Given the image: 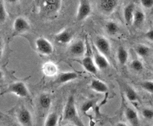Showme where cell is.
<instances>
[{
	"label": "cell",
	"mask_w": 153,
	"mask_h": 126,
	"mask_svg": "<svg viewBox=\"0 0 153 126\" xmlns=\"http://www.w3.org/2000/svg\"><path fill=\"white\" fill-rule=\"evenodd\" d=\"M58 122V115L57 113H51L46 117L44 125L46 126H56Z\"/></svg>",
	"instance_id": "obj_22"
},
{
	"label": "cell",
	"mask_w": 153,
	"mask_h": 126,
	"mask_svg": "<svg viewBox=\"0 0 153 126\" xmlns=\"http://www.w3.org/2000/svg\"><path fill=\"white\" fill-rule=\"evenodd\" d=\"M18 1V0H7V1L8 2H10V3H16L17 1Z\"/></svg>",
	"instance_id": "obj_32"
},
{
	"label": "cell",
	"mask_w": 153,
	"mask_h": 126,
	"mask_svg": "<svg viewBox=\"0 0 153 126\" xmlns=\"http://www.w3.org/2000/svg\"><path fill=\"white\" fill-rule=\"evenodd\" d=\"M69 50L72 56L74 57H81L85 54L86 46H85L84 41L82 40H77L71 45Z\"/></svg>",
	"instance_id": "obj_8"
},
{
	"label": "cell",
	"mask_w": 153,
	"mask_h": 126,
	"mask_svg": "<svg viewBox=\"0 0 153 126\" xmlns=\"http://www.w3.org/2000/svg\"><path fill=\"white\" fill-rule=\"evenodd\" d=\"M145 20V15L141 10H135L134 15L133 24L135 26H140L143 24Z\"/></svg>",
	"instance_id": "obj_20"
},
{
	"label": "cell",
	"mask_w": 153,
	"mask_h": 126,
	"mask_svg": "<svg viewBox=\"0 0 153 126\" xmlns=\"http://www.w3.org/2000/svg\"><path fill=\"white\" fill-rule=\"evenodd\" d=\"M63 119L64 121L70 122L75 125L82 126L84 124L81 121L76 110L74 97L70 96L67 102L64 110Z\"/></svg>",
	"instance_id": "obj_1"
},
{
	"label": "cell",
	"mask_w": 153,
	"mask_h": 126,
	"mask_svg": "<svg viewBox=\"0 0 153 126\" xmlns=\"http://www.w3.org/2000/svg\"><path fill=\"white\" fill-rule=\"evenodd\" d=\"M38 102H39L41 108L43 110H48L51 107V98L49 94H41L38 99Z\"/></svg>",
	"instance_id": "obj_18"
},
{
	"label": "cell",
	"mask_w": 153,
	"mask_h": 126,
	"mask_svg": "<svg viewBox=\"0 0 153 126\" xmlns=\"http://www.w3.org/2000/svg\"><path fill=\"white\" fill-rule=\"evenodd\" d=\"M42 71L46 77H55L58 74L59 69L55 63L52 61H48L43 65Z\"/></svg>",
	"instance_id": "obj_14"
},
{
	"label": "cell",
	"mask_w": 153,
	"mask_h": 126,
	"mask_svg": "<svg viewBox=\"0 0 153 126\" xmlns=\"http://www.w3.org/2000/svg\"><path fill=\"white\" fill-rule=\"evenodd\" d=\"M78 78V74L73 71H67L60 73L57 77L56 83L58 84H66L67 82H70L72 81L75 80Z\"/></svg>",
	"instance_id": "obj_11"
},
{
	"label": "cell",
	"mask_w": 153,
	"mask_h": 126,
	"mask_svg": "<svg viewBox=\"0 0 153 126\" xmlns=\"http://www.w3.org/2000/svg\"><path fill=\"white\" fill-rule=\"evenodd\" d=\"M140 1L142 6L147 9L153 7V0H140Z\"/></svg>",
	"instance_id": "obj_29"
},
{
	"label": "cell",
	"mask_w": 153,
	"mask_h": 126,
	"mask_svg": "<svg viewBox=\"0 0 153 126\" xmlns=\"http://www.w3.org/2000/svg\"><path fill=\"white\" fill-rule=\"evenodd\" d=\"M7 17V14L6 8H5L3 1L1 0L0 1V20L1 23L6 21Z\"/></svg>",
	"instance_id": "obj_26"
},
{
	"label": "cell",
	"mask_w": 153,
	"mask_h": 126,
	"mask_svg": "<svg viewBox=\"0 0 153 126\" xmlns=\"http://www.w3.org/2000/svg\"><path fill=\"white\" fill-rule=\"evenodd\" d=\"M93 104H94L93 101L87 102L85 103V104L82 105V110L83 112L88 111V110H90V108H91V107H93Z\"/></svg>",
	"instance_id": "obj_30"
},
{
	"label": "cell",
	"mask_w": 153,
	"mask_h": 126,
	"mask_svg": "<svg viewBox=\"0 0 153 126\" xmlns=\"http://www.w3.org/2000/svg\"><path fill=\"white\" fill-rule=\"evenodd\" d=\"M125 115L126 119L131 125H140V120H139L138 115L136 110L131 108H127L125 111Z\"/></svg>",
	"instance_id": "obj_17"
},
{
	"label": "cell",
	"mask_w": 153,
	"mask_h": 126,
	"mask_svg": "<svg viewBox=\"0 0 153 126\" xmlns=\"http://www.w3.org/2000/svg\"><path fill=\"white\" fill-rule=\"evenodd\" d=\"M82 65L83 68L87 71L89 72V73L93 74H96L98 73V68L97 67L96 64H95L93 58L90 56H87L82 58Z\"/></svg>",
	"instance_id": "obj_12"
},
{
	"label": "cell",
	"mask_w": 153,
	"mask_h": 126,
	"mask_svg": "<svg viewBox=\"0 0 153 126\" xmlns=\"http://www.w3.org/2000/svg\"><path fill=\"white\" fill-rule=\"evenodd\" d=\"M17 119L20 125L25 126H31L33 125L32 115L27 108H22L17 113Z\"/></svg>",
	"instance_id": "obj_10"
},
{
	"label": "cell",
	"mask_w": 153,
	"mask_h": 126,
	"mask_svg": "<svg viewBox=\"0 0 153 126\" xmlns=\"http://www.w3.org/2000/svg\"><path fill=\"white\" fill-rule=\"evenodd\" d=\"M29 22L23 17H18L13 23V35H19L30 30Z\"/></svg>",
	"instance_id": "obj_4"
},
{
	"label": "cell",
	"mask_w": 153,
	"mask_h": 126,
	"mask_svg": "<svg viewBox=\"0 0 153 126\" xmlns=\"http://www.w3.org/2000/svg\"><path fill=\"white\" fill-rule=\"evenodd\" d=\"M106 32L110 35H115L119 30V27L115 22H108L105 26Z\"/></svg>",
	"instance_id": "obj_21"
},
{
	"label": "cell",
	"mask_w": 153,
	"mask_h": 126,
	"mask_svg": "<svg viewBox=\"0 0 153 126\" xmlns=\"http://www.w3.org/2000/svg\"><path fill=\"white\" fill-rule=\"evenodd\" d=\"M125 93H126V98H127L130 102H136L137 100L138 99V95H137V92L135 91L134 89H132L131 87H126Z\"/></svg>",
	"instance_id": "obj_24"
},
{
	"label": "cell",
	"mask_w": 153,
	"mask_h": 126,
	"mask_svg": "<svg viewBox=\"0 0 153 126\" xmlns=\"http://www.w3.org/2000/svg\"><path fill=\"white\" fill-rule=\"evenodd\" d=\"M141 87H142V89H145V91L150 93H153V82L146 81V82H142L141 84Z\"/></svg>",
	"instance_id": "obj_27"
},
{
	"label": "cell",
	"mask_w": 153,
	"mask_h": 126,
	"mask_svg": "<svg viewBox=\"0 0 153 126\" xmlns=\"http://www.w3.org/2000/svg\"><path fill=\"white\" fill-rule=\"evenodd\" d=\"M135 12V5L133 3L128 4L123 10V18L127 25L133 23L134 15Z\"/></svg>",
	"instance_id": "obj_16"
},
{
	"label": "cell",
	"mask_w": 153,
	"mask_h": 126,
	"mask_svg": "<svg viewBox=\"0 0 153 126\" xmlns=\"http://www.w3.org/2000/svg\"><path fill=\"white\" fill-rule=\"evenodd\" d=\"M118 4L117 0H99L100 10L105 15H110L116 10Z\"/></svg>",
	"instance_id": "obj_7"
},
{
	"label": "cell",
	"mask_w": 153,
	"mask_h": 126,
	"mask_svg": "<svg viewBox=\"0 0 153 126\" xmlns=\"http://www.w3.org/2000/svg\"><path fill=\"white\" fill-rule=\"evenodd\" d=\"M131 69L135 71H141L144 68L143 63L141 62L140 60L135 59L133 60L131 63Z\"/></svg>",
	"instance_id": "obj_25"
},
{
	"label": "cell",
	"mask_w": 153,
	"mask_h": 126,
	"mask_svg": "<svg viewBox=\"0 0 153 126\" xmlns=\"http://www.w3.org/2000/svg\"><path fill=\"white\" fill-rule=\"evenodd\" d=\"M73 39V33L71 30L64 29L55 35V40L61 44H68Z\"/></svg>",
	"instance_id": "obj_13"
},
{
	"label": "cell",
	"mask_w": 153,
	"mask_h": 126,
	"mask_svg": "<svg viewBox=\"0 0 153 126\" xmlns=\"http://www.w3.org/2000/svg\"><path fill=\"white\" fill-rule=\"evenodd\" d=\"M95 48L102 54L105 55L107 57L110 56L111 49V44L105 38L98 36L95 40Z\"/></svg>",
	"instance_id": "obj_6"
},
{
	"label": "cell",
	"mask_w": 153,
	"mask_h": 126,
	"mask_svg": "<svg viewBox=\"0 0 153 126\" xmlns=\"http://www.w3.org/2000/svg\"><path fill=\"white\" fill-rule=\"evenodd\" d=\"M93 59L97 67L100 70L107 69L109 67V65H110L109 64L108 60L107 58V56H105V55L102 54L101 53L99 52L97 49L94 51Z\"/></svg>",
	"instance_id": "obj_9"
},
{
	"label": "cell",
	"mask_w": 153,
	"mask_h": 126,
	"mask_svg": "<svg viewBox=\"0 0 153 126\" xmlns=\"http://www.w3.org/2000/svg\"><path fill=\"white\" fill-rule=\"evenodd\" d=\"M142 115L147 120H151L153 118V110L148 108L144 109L142 110Z\"/></svg>",
	"instance_id": "obj_28"
},
{
	"label": "cell",
	"mask_w": 153,
	"mask_h": 126,
	"mask_svg": "<svg viewBox=\"0 0 153 126\" xmlns=\"http://www.w3.org/2000/svg\"><path fill=\"white\" fill-rule=\"evenodd\" d=\"M90 87L93 91L98 93H105L108 91L107 84L100 79H94L90 83Z\"/></svg>",
	"instance_id": "obj_15"
},
{
	"label": "cell",
	"mask_w": 153,
	"mask_h": 126,
	"mask_svg": "<svg viewBox=\"0 0 153 126\" xmlns=\"http://www.w3.org/2000/svg\"><path fill=\"white\" fill-rule=\"evenodd\" d=\"M145 37L147 38V39H148L149 41H153V29H151L147 31L145 34Z\"/></svg>",
	"instance_id": "obj_31"
},
{
	"label": "cell",
	"mask_w": 153,
	"mask_h": 126,
	"mask_svg": "<svg viewBox=\"0 0 153 126\" xmlns=\"http://www.w3.org/2000/svg\"><path fill=\"white\" fill-rule=\"evenodd\" d=\"M136 52L139 56L145 58L149 55V52H150V49L145 45H139L136 48Z\"/></svg>",
	"instance_id": "obj_23"
},
{
	"label": "cell",
	"mask_w": 153,
	"mask_h": 126,
	"mask_svg": "<svg viewBox=\"0 0 153 126\" xmlns=\"http://www.w3.org/2000/svg\"><path fill=\"white\" fill-rule=\"evenodd\" d=\"M117 58H118V61L119 62V63L121 65L126 64V63L128 61V51H126V48H123V46H120V47L118 48Z\"/></svg>",
	"instance_id": "obj_19"
},
{
	"label": "cell",
	"mask_w": 153,
	"mask_h": 126,
	"mask_svg": "<svg viewBox=\"0 0 153 126\" xmlns=\"http://www.w3.org/2000/svg\"><path fill=\"white\" fill-rule=\"evenodd\" d=\"M92 12V7L88 0H80L77 13L76 20L78 21H83L90 16Z\"/></svg>",
	"instance_id": "obj_5"
},
{
	"label": "cell",
	"mask_w": 153,
	"mask_h": 126,
	"mask_svg": "<svg viewBox=\"0 0 153 126\" xmlns=\"http://www.w3.org/2000/svg\"><path fill=\"white\" fill-rule=\"evenodd\" d=\"M5 93H11L22 98H28L30 92L25 84L22 82H15L10 84Z\"/></svg>",
	"instance_id": "obj_2"
},
{
	"label": "cell",
	"mask_w": 153,
	"mask_h": 126,
	"mask_svg": "<svg viewBox=\"0 0 153 126\" xmlns=\"http://www.w3.org/2000/svg\"><path fill=\"white\" fill-rule=\"evenodd\" d=\"M117 125H126V124H124V123H118Z\"/></svg>",
	"instance_id": "obj_33"
},
{
	"label": "cell",
	"mask_w": 153,
	"mask_h": 126,
	"mask_svg": "<svg viewBox=\"0 0 153 126\" xmlns=\"http://www.w3.org/2000/svg\"><path fill=\"white\" fill-rule=\"evenodd\" d=\"M37 51L43 56H50L53 52V46L48 40L45 38H38L36 41Z\"/></svg>",
	"instance_id": "obj_3"
}]
</instances>
